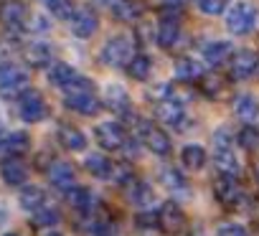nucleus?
Here are the masks:
<instances>
[{
    "label": "nucleus",
    "mask_w": 259,
    "mask_h": 236,
    "mask_svg": "<svg viewBox=\"0 0 259 236\" xmlns=\"http://www.w3.org/2000/svg\"><path fill=\"white\" fill-rule=\"evenodd\" d=\"M256 23V11L249 6V3H236L229 16H226V28L234 33V36H244L254 28Z\"/></svg>",
    "instance_id": "nucleus-1"
},
{
    "label": "nucleus",
    "mask_w": 259,
    "mask_h": 236,
    "mask_svg": "<svg viewBox=\"0 0 259 236\" xmlns=\"http://www.w3.org/2000/svg\"><path fill=\"white\" fill-rule=\"evenodd\" d=\"M201 74H203V66H201L198 61H193V59H181V61L176 64V76L183 79V81L201 79Z\"/></svg>",
    "instance_id": "nucleus-27"
},
{
    "label": "nucleus",
    "mask_w": 259,
    "mask_h": 236,
    "mask_svg": "<svg viewBox=\"0 0 259 236\" xmlns=\"http://www.w3.org/2000/svg\"><path fill=\"white\" fill-rule=\"evenodd\" d=\"M168 3H181V0H168Z\"/></svg>",
    "instance_id": "nucleus-46"
},
{
    "label": "nucleus",
    "mask_w": 259,
    "mask_h": 236,
    "mask_svg": "<svg viewBox=\"0 0 259 236\" xmlns=\"http://www.w3.org/2000/svg\"><path fill=\"white\" fill-rule=\"evenodd\" d=\"M229 56H231V43L229 41H211V43L203 46V59L213 66L224 64Z\"/></svg>",
    "instance_id": "nucleus-14"
},
{
    "label": "nucleus",
    "mask_w": 259,
    "mask_h": 236,
    "mask_svg": "<svg viewBox=\"0 0 259 236\" xmlns=\"http://www.w3.org/2000/svg\"><path fill=\"white\" fill-rule=\"evenodd\" d=\"M213 165H216L219 173L226 175V178H236V173H239V160L234 158V153H231L229 148L216 150V155H213Z\"/></svg>",
    "instance_id": "nucleus-15"
},
{
    "label": "nucleus",
    "mask_w": 259,
    "mask_h": 236,
    "mask_svg": "<svg viewBox=\"0 0 259 236\" xmlns=\"http://www.w3.org/2000/svg\"><path fill=\"white\" fill-rule=\"evenodd\" d=\"M6 221H8V208H6L3 203H0V226H3Z\"/></svg>",
    "instance_id": "nucleus-42"
},
{
    "label": "nucleus",
    "mask_w": 259,
    "mask_h": 236,
    "mask_svg": "<svg viewBox=\"0 0 259 236\" xmlns=\"http://www.w3.org/2000/svg\"><path fill=\"white\" fill-rule=\"evenodd\" d=\"M0 18H3V23H6L8 28H18V26L23 23V18H26L23 3H18V0H11V3H6L3 11H0Z\"/></svg>",
    "instance_id": "nucleus-19"
},
{
    "label": "nucleus",
    "mask_w": 259,
    "mask_h": 236,
    "mask_svg": "<svg viewBox=\"0 0 259 236\" xmlns=\"http://www.w3.org/2000/svg\"><path fill=\"white\" fill-rule=\"evenodd\" d=\"M33 223L36 226H54V223H59V211L51 206H41L33 211Z\"/></svg>",
    "instance_id": "nucleus-34"
},
{
    "label": "nucleus",
    "mask_w": 259,
    "mask_h": 236,
    "mask_svg": "<svg viewBox=\"0 0 259 236\" xmlns=\"http://www.w3.org/2000/svg\"><path fill=\"white\" fill-rule=\"evenodd\" d=\"M0 143H3V132H0Z\"/></svg>",
    "instance_id": "nucleus-47"
},
{
    "label": "nucleus",
    "mask_w": 259,
    "mask_h": 236,
    "mask_svg": "<svg viewBox=\"0 0 259 236\" xmlns=\"http://www.w3.org/2000/svg\"><path fill=\"white\" fill-rule=\"evenodd\" d=\"M176 41H178V23L170 21V18H165V21L158 26V43H160L163 49H170Z\"/></svg>",
    "instance_id": "nucleus-28"
},
{
    "label": "nucleus",
    "mask_w": 259,
    "mask_h": 236,
    "mask_svg": "<svg viewBox=\"0 0 259 236\" xmlns=\"http://www.w3.org/2000/svg\"><path fill=\"white\" fill-rule=\"evenodd\" d=\"M28 86V74L13 64L0 66V94L3 97H16L18 91H26Z\"/></svg>",
    "instance_id": "nucleus-3"
},
{
    "label": "nucleus",
    "mask_w": 259,
    "mask_h": 236,
    "mask_svg": "<svg viewBox=\"0 0 259 236\" xmlns=\"http://www.w3.org/2000/svg\"><path fill=\"white\" fill-rule=\"evenodd\" d=\"M59 143H61L66 150H84V148H87V137H84L76 127H69V125H64V127L59 130Z\"/></svg>",
    "instance_id": "nucleus-21"
},
{
    "label": "nucleus",
    "mask_w": 259,
    "mask_h": 236,
    "mask_svg": "<svg viewBox=\"0 0 259 236\" xmlns=\"http://www.w3.org/2000/svg\"><path fill=\"white\" fill-rule=\"evenodd\" d=\"M219 236H249L246 228L241 223H221L219 226Z\"/></svg>",
    "instance_id": "nucleus-38"
},
{
    "label": "nucleus",
    "mask_w": 259,
    "mask_h": 236,
    "mask_svg": "<svg viewBox=\"0 0 259 236\" xmlns=\"http://www.w3.org/2000/svg\"><path fill=\"white\" fill-rule=\"evenodd\" d=\"M6 236H16V233H6Z\"/></svg>",
    "instance_id": "nucleus-48"
},
{
    "label": "nucleus",
    "mask_w": 259,
    "mask_h": 236,
    "mask_svg": "<svg viewBox=\"0 0 259 236\" xmlns=\"http://www.w3.org/2000/svg\"><path fill=\"white\" fill-rule=\"evenodd\" d=\"M140 223H158V216H140Z\"/></svg>",
    "instance_id": "nucleus-43"
},
{
    "label": "nucleus",
    "mask_w": 259,
    "mask_h": 236,
    "mask_svg": "<svg viewBox=\"0 0 259 236\" xmlns=\"http://www.w3.org/2000/svg\"><path fill=\"white\" fill-rule=\"evenodd\" d=\"M109 178H114L117 183H127V180H133V170H130L127 165H112Z\"/></svg>",
    "instance_id": "nucleus-39"
},
{
    "label": "nucleus",
    "mask_w": 259,
    "mask_h": 236,
    "mask_svg": "<svg viewBox=\"0 0 259 236\" xmlns=\"http://www.w3.org/2000/svg\"><path fill=\"white\" fill-rule=\"evenodd\" d=\"M87 170L97 178H109L112 173V163L104 158V155H89L87 158Z\"/></svg>",
    "instance_id": "nucleus-31"
},
{
    "label": "nucleus",
    "mask_w": 259,
    "mask_h": 236,
    "mask_svg": "<svg viewBox=\"0 0 259 236\" xmlns=\"http://www.w3.org/2000/svg\"><path fill=\"white\" fill-rule=\"evenodd\" d=\"M18 201H21V206L26 208V211H36V208H41L44 206V201H46V193L38 188V185H26L23 191H21V196H18Z\"/></svg>",
    "instance_id": "nucleus-22"
},
{
    "label": "nucleus",
    "mask_w": 259,
    "mask_h": 236,
    "mask_svg": "<svg viewBox=\"0 0 259 236\" xmlns=\"http://www.w3.org/2000/svg\"><path fill=\"white\" fill-rule=\"evenodd\" d=\"M112 11L124 23H133V21H138L143 16V6L138 3V0H117V3L112 6Z\"/></svg>",
    "instance_id": "nucleus-17"
},
{
    "label": "nucleus",
    "mask_w": 259,
    "mask_h": 236,
    "mask_svg": "<svg viewBox=\"0 0 259 236\" xmlns=\"http://www.w3.org/2000/svg\"><path fill=\"white\" fill-rule=\"evenodd\" d=\"M143 140H145L148 150H153L155 155H168V153H170V137H168L163 130L150 127V125H145V122H143Z\"/></svg>",
    "instance_id": "nucleus-10"
},
{
    "label": "nucleus",
    "mask_w": 259,
    "mask_h": 236,
    "mask_svg": "<svg viewBox=\"0 0 259 236\" xmlns=\"http://www.w3.org/2000/svg\"><path fill=\"white\" fill-rule=\"evenodd\" d=\"M74 79H76V71H74L69 64H54V66L49 69V81H51L54 86L66 89Z\"/></svg>",
    "instance_id": "nucleus-20"
},
{
    "label": "nucleus",
    "mask_w": 259,
    "mask_h": 236,
    "mask_svg": "<svg viewBox=\"0 0 259 236\" xmlns=\"http://www.w3.org/2000/svg\"><path fill=\"white\" fill-rule=\"evenodd\" d=\"M239 145L246 148V150H256V148H259V132H256L251 125H246V127L239 132Z\"/></svg>",
    "instance_id": "nucleus-36"
},
{
    "label": "nucleus",
    "mask_w": 259,
    "mask_h": 236,
    "mask_svg": "<svg viewBox=\"0 0 259 236\" xmlns=\"http://www.w3.org/2000/svg\"><path fill=\"white\" fill-rule=\"evenodd\" d=\"M153 188L148 183H133V188H130V201H133L135 206H150L153 203Z\"/></svg>",
    "instance_id": "nucleus-30"
},
{
    "label": "nucleus",
    "mask_w": 259,
    "mask_h": 236,
    "mask_svg": "<svg viewBox=\"0 0 259 236\" xmlns=\"http://www.w3.org/2000/svg\"><path fill=\"white\" fill-rule=\"evenodd\" d=\"M0 148H3L6 153H11V155H21V153H26V150L31 148V137H28L26 132L16 130V132H11V135H6V137H3Z\"/></svg>",
    "instance_id": "nucleus-18"
},
{
    "label": "nucleus",
    "mask_w": 259,
    "mask_h": 236,
    "mask_svg": "<svg viewBox=\"0 0 259 236\" xmlns=\"http://www.w3.org/2000/svg\"><path fill=\"white\" fill-rule=\"evenodd\" d=\"M69 21H71V31H74V36H79V38H89V36H94L97 28H99V18H97L89 8H79V11H74V16H71Z\"/></svg>",
    "instance_id": "nucleus-6"
},
{
    "label": "nucleus",
    "mask_w": 259,
    "mask_h": 236,
    "mask_svg": "<svg viewBox=\"0 0 259 236\" xmlns=\"http://www.w3.org/2000/svg\"><path fill=\"white\" fill-rule=\"evenodd\" d=\"M46 6H49L51 16H56V18H71L74 16V3L71 0H46Z\"/></svg>",
    "instance_id": "nucleus-35"
},
{
    "label": "nucleus",
    "mask_w": 259,
    "mask_h": 236,
    "mask_svg": "<svg viewBox=\"0 0 259 236\" xmlns=\"http://www.w3.org/2000/svg\"><path fill=\"white\" fill-rule=\"evenodd\" d=\"M181 158H183V165L191 168V170H198V168L206 165V150L201 145H186Z\"/></svg>",
    "instance_id": "nucleus-25"
},
{
    "label": "nucleus",
    "mask_w": 259,
    "mask_h": 236,
    "mask_svg": "<svg viewBox=\"0 0 259 236\" xmlns=\"http://www.w3.org/2000/svg\"><path fill=\"white\" fill-rule=\"evenodd\" d=\"M46 117V104H44V99H41V94L38 91H26L23 97H21V120L23 122H41Z\"/></svg>",
    "instance_id": "nucleus-4"
},
{
    "label": "nucleus",
    "mask_w": 259,
    "mask_h": 236,
    "mask_svg": "<svg viewBox=\"0 0 259 236\" xmlns=\"http://www.w3.org/2000/svg\"><path fill=\"white\" fill-rule=\"evenodd\" d=\"M216 145H219V150L229 148V135H226V130H219V132H216Z\"/></svg>",
    "instance_id": "nucleus-41"
},
{
    "label": "nucleus",
    "mask_w": 259,
    "mask_h": 236,
    "mask_svg": "<svg viewBox=\"0 0 259 236\" xmlns=\"http://www.w3.org/2000/svg\"><path fill=\"white\" fill-rule=\"evenodd\" d=\"M216 198L221 201V203H226V206H231V203H236L239 198H241V188L236 185V180L234 178H221L219 183H216Z\"/></svg>",
    "instance_id": "nucleus-16"
},
{
    "label": "nucleus",
    "mask_w": 259,
    "mask_h": 236,
    "mask_svg": "<svg viewBox=\"0 0 259 236\" xmlns=\"http://www.w3.org/2000/svg\"><path fill=\"white\" fill-rule=\"evenodd\" d=\"M66 107L69 109H74V112H79V114H87V117H94L99 109H102V104H99V99L92 94V91H66Z\"/></svg>",
    "instance_id": "nucleus-5"
},
{
    "label": "nucleus",
    "mask_w": 259,
    "mask_h": 236,
    "mask_svg": "<svg viewBox=\"0 0 259 236\" xmlns=\"http://www.w3.org/2000/svg\"><path fill=\"white\" fill-rule=\"evenodd\" d=\"M49 28H51L49 18H44V16H33V18H31V31H36V33H46Z\"/></svg>",
    "instance_id": "nucleus-40"
},
{
    "label": "nucleus",
    "mask_w": 259,
    "mask_h": 236,
    "mask_svg": "<svg viewBox=\"0 0 259 236\" xmlns=\"http://www.w3.org/2000/svg\"><path fill=\"white\" fill-rule=\"evenodd\" d=\"M236 114L241 117L244 122H251L254 117L259 114V104H256V99H254V97H249V94L239 97V99H236Z\"/></svg>",
    "instance_id": "nucleus-29"
},
{
    "label": "nucleus",
    "mask_w": 259,
    "mask_h": 236,
    "mask_svg": "<svg viewBox=\"0 0 259 236\" xmlns=\"http://www.w3.org/2000/svg\"><path fill=\"white\" fill-rule=\"evenodd\" d=\"M51 54L54 51L49 43H31L26 49V61L31 66H46V64H51Z\"/></svg>",
    "instance_id": "nucleus-24"
},
{
    "label": "nucleus",
    "mask_w": 259,
    "mask_h": 236,
    "mask_svg": "<svg viewBox=\"0 0 259 236\" xmlns=\"http://www.w3.org/2000/svg\"><path fill=\"white\" fill-rule=\"evenodd\" d=\"M46 236H61V233H54V231H51V233H46Z\"/></svg>",
    "instance_id": "nucleus-45"
},
{
    "label": "nucleus",
    "mask_w": 259,
    "mask_h": 236,
    "mask_svg": "<svg viewBox=\"0 0 259 236\" xmlns=\"http://www.w3.org/2000/svg\"><path fill=\"white\" fill-rule=\"evenodd\" d=\"M130 59H133V43L124 36H114L104 43L102 49V61L107 66H124Z\"/></svg>",
    "instance_id": "nucleus-2"
},
{
    "label": "nucleus",
    "mask_w": 259,
    "mask_h": 236,
    "mask_svg": "<svg viewBox=\"0 0 259 236\" xmlns=\"http://www.w3.org/2000/svg\"><path fill=\"white\" fill-rule=\"evenodd\" d=\"M163 183H165V188H170L173 193H181V191H186V178L176 170V168H165L163 170Z\"/></svg>",
    "instance_id": "nucleus-33"
},
{
    "label": "nucleus",
    "mask_w": 259,
    "mask_h": 236,
    "mask_svg": "<svg viewBox=\"0 0 259 236\" xmlns=\"http://www.w3.org/2000/svg\"><path fill=\"white\" fill-rule=\"evenodd\" d=\"M107 102H109V107L117 109V112H127V104H130L127 91H124L122 86H117V84L107 89Z\"/></svg>",
    "instance_id": "nucleus-32"
},
{
    "label": "nucleus",
    "mask_w": 259,
    "mask_h": 236,
    "mask_svg": "<svg viewBox=\"0 0 259 236\" xmlns=\"http://www.w3.org/2000/svg\"><path fill=\"white\" fill-rule=\"evenodd\" d=\"M0 173H3V180H6L8 185H23L26 178H28V168H26L23 160H18V158L3 160V165H0Z\"/></svg>",
    "instance_id": "nucleus-11"
},
{
    "label": "nucleus",
    "mask_w": 259,
    "mask_h": 236,
    "mask_svg": "<svg viewBox=\"0 0 259 236\" xmlns=\"http://www.w3.org/2000/svg\"><path fill=\"white\" fill-rule=\"evenodd\" d=\"M259 66V56L254 51H239L231 61V76L234 79H249Z\"/></svg>",
    "instance_id": "nucleus-9"
},
{
    "label": "nucleus",
    "mask_w": 259,
    "mask_h": 236,
    "mask_svg": "<svg viewBox=\"0 0 259 236\" xmlns=\"http://www.w3.org/2000/svg\"><path fill=\"white\" fill-rule=\"evenodd\" d=\"M69 203H71L76 211L89 213V211L94 208L97 198H94V193H92L89 188H71V191H69Z\"/></svg>",
    "instance_id": "nucleus-23"
},
{
    "label": "nucleus",
    "mask_w": 259,
    "mask_h": 236,
    "mask_svg": "<svg viewBox=\"0 0 259 236\" xmlns=\"http://www.w3.org/2000/svg\"><path fill=\"white\" fill-rule=\"evenodd\" d=\"M158 120L176 127V130H186V112H183V104L168 99V102H160L158 104Z\"/></svg>",
    "instance_id": "nucleus-7"
},
{
    "label": "nucleus",
    "mask_w": 259,
    "mask_h": 236,
    "mask_svg": "<svg viewBox=\"0 0 259 236\" xmlns=\"http://www.w3.org/2000/svg\"><path fill=\"white\" fill-rule=\"evenodd\" d=\"M49 180L59 191H71L74 188V168L69 163H54L49 168Z\"/></svg>",
    "instance_id": "nucleus-12"
},
{
    "label": "nucleus",
    "mask_w": 259,
    "mask_h": 236,
    "mask_svg": "<svg viewBox=\"0 0 259 236\" xmlns=\"http://www.w3.org/2000/svg\"><path fill=\"white\" fill-rule=\"evenodd\" d=\"M158 223H160L165 231H181L183 223H186V216H183V211H181L176 203H165V206L160 208V213H158Z\"/></svg>",
    "instance_id": "nucleus-13"
},
{
    "label": "nucleus",
    "mask_w": 259,
    "mask_h": 236,
    "mask_svg": "<svg viewBox=\"0 0 259 236\" xmlns=\"http://www.w3.org/2000/svg\"><path fill=\"white\" fill-rule=\"evenodd\" d=\"M97 143L104 150H119L124 145V132L117 122H102L97 127Z\"/></svg>",
    "instance_id": "nucleus-8"
},
{
    "label": "nucleus",
    "mask_w": 259,
    "mask_h": 236,
    "mask_svg": "<svg viewBox=\"0 0 259 236\" xmlns=\"http://www.w3.org/2000/svg\"><path fill=\"white\" fill-rule=\"evenodd\" d=\"M150 69H153V64H150V59L145 56V54H138V56H133L127 61V74L133 76V79H148V74H150Z\"/></svg>",
    "instance_id": "nucleus-26"
},
{
    "label": "nucleus",
    "mask_w": 259,
    "mask_h": 236,
    "mask_svg": "<svg viewBox=\"0 0 259 236\" xmlns=\"http://www.w3.org/2000/svg\"><path fill=\"white\" fill-rule=\"evenodd\" d=\"M198 8L206 16H221L229 8V0H198Z\"/></svg>",
    "instance_id": "nucleus-37"
},
{
    "label": "nucleus",
    "mask_w": 259,
    "mask_h": 236,
    "mask_svg": "<svg viewBox=\"0 0 259 236\" xmlns=\"http://www.w3.org/2000/svg\"><path fill=\"white\" fill-rule=\"evenodd\" d=\"M97 3H102V6H114L117 0H97Z\"/></svg>",
    "instance_id": "nucleus-44"
}]
</instances>
